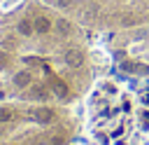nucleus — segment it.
<instances>
[{"instance_id": "nucleus-1", "label": "nucleus", "mask_w": 149, "mask_h": 145, "mask_svg": "<svg viewBox=\"0 0 149 145\" xmlns=\"http://www.w3.org/2000/svg\"><path fill=\"white\" fill-rule=\"evenodd\" d=\"M95 33L40 0L0 9V98L79 108L100 75Z\"/></svg>"}, {"instance_id": "nucleus-2", "label": "nucleus", "mask_w": 149, "mask_h": 145, "mask_svg": "<svg viewBox=\"0 0 149 145\" xmlns=\"http://www.w3.org/2000/svg\"><path fill=\"white\" fill-rule=\"evenodd\" d=\"M81 105L84 131L98 145H142L149 136V103L119 80L100 77Z\"/></svg>"}, {"instance_id": "nucleus-3", "label": "nucleus", "mask_w": 149, "mask_h": 145, "mask_svg": "<svg viewBox=\"0 0 149 145\" xmlns=\"http://www.w3.org/2000/svg\"><path fill=\"white\" fill-rule=\"evenodd\" d=\"M81 133L84 117L79 108L0 98V145H77Z\"/></svg>"}, {"instance_id": "nucleus-4", "label": "nucleus", "mask_w": 149, "mask_h": 145, "mask_svg": "<svg viewBox=\"0 0 149 145\" xmlns=\"http://www.w3.org/2000/svg\"><path fill=\"white\" fill-rule=\"evenodd\" d=\"M79 21L95 35L149 28V0H40Z\"/></svg>"}, {"instance_id": "nucleus-5", "label": "nucleus", "mask_w": 149, "mask_h": 145, "mask_svg": "<svg viewBox=\"0 0 149 145\" xmlns=\"http://www.w3.org/2000/svg\"><path fill=\"white\" fill-rule=\"evenodd\" d=\"M5 5H7V0H0V9H2V7H5Z\"/></svg>"}]
</instances>
